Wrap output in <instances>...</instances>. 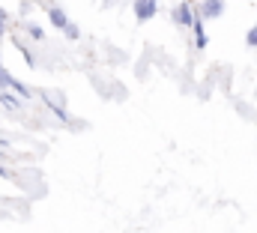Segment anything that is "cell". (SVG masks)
<instances>
[{
  "label": "cell",
  "instance_id": "cell-11",
  "mask_svg": "<svg viewBox=\"0 0 257 233\" xmlns=\"http://www.w3.org/2000/svg\"><path fill=\"white\" fill-rule=\"evenodd\" d=\"M3 21H6V9H0V36H3Z\"/></svg>",
  "mask_w": 257,
  "mask_h": 233
},
{
  "label": "cell",
  "instance_id": "cell-2",
  "mask_svg": "<svg viewBox=\"0 0 257 233\" xmlns=\"http://www.w3.org/2000/svg\"><path fill=\"white\" fill-rule=\"evenodd\" d=\"M156 12H159L156 0H135V18L138 21H150Z\"/></svg>",
  "mask_w": 257,
  "mask_h": 233
},
{
  "label": "cell",
  "instance_id": "cell-9",
  "mask_svg": "<svg viewBox=\"0 0 257 233\" xmlns=\"http://www.w3.org/2000/svg\"><path fill=\"white\" fill-rule=\"evenodd\" d=\"M27 30H30V36H33V39H42V27H36V24H30Z\"/></svg>",
  "mask_w": 257,
  "mask_h": 233
},
{
  "label": "cell",
  "instance_id": "cell-3",
  "mask_svg": "<svg viewBox=\"0 0 257 233\" xmlns=\"http://www.w3.org/2000/svg\"><path fill=\"white\" fill-rule=\"evenodd\" d=\"M224 12V0H206L200 6V18H218Z\"/></svg>",
  "mask_w": 257,
  "mask_h": 233
},
{
  "label": "cell",
  "instance_id": "cell-8",
  "mask_svg": "<svg viewBox=\"0 0 257 233\" xmlns=\"http://www.w3.org/2000/svg\"><path fill=\"white\" fill-rule=\"evenodd\" d=\"M245 42H248L251 48H257V27H251V30H248V36H245Z\"/></svg>",
  "mask_w": 257,
  "mask_h": 233
},
{
  "label": "cell",
  "instance_id": "cell-10",
  "mask_svg": "<svg viewBox=\"0 0 257 233\" xmlns=\"http://www.w3.org/2000/svg\"><path fill=\"white\" fill-rule=\"evenodd\" d=\"M66 36H69V39H78V27H75L72 21H69V27H66Z\"/></svg>",
  "mask_w": 257,
  "mask_h": 233
},
{
  "label": "cell",
  "instance_id": "cell-1",
  "mask_svg": "<svg viewBox=\"0 0 257 233\" xmlns=\"http://www.w3.org/2000/svg\"><path fill=\"white\" fill-rule=\"evenodd\" d=\"M174 24H180V27H192L194 24V12L189 3H180V6H174Z\"/></svg>",
  "mask_w": 257,
  "mask_h": 233
},
{
  "label": "cell",
  "instance_id": "cell-6",
  "mask_svg": "<svg viewBox=\"0 0 257 233\" xmlns=\"http://www.w3.org/2000/svg\"><path fill=\"white\" fill-rule=\"evenodd\" d=\"M194 39H197V45H200V48H203V45H206V33H203V21H200V15H194Z\"/></svg>",
  "mask_w": 257,
  "mask_h": 233
},
{
  "label": "cell",
  "instance_id": "cell-5",
  "mask_svg": "<svg viewBox=\"0 0 257 233\" xmlns=\"http://www.w3.org/2000/svg\"><path fill=\"white\" fill-rule=\"evenodd\" d=\"M48 18H51V24H54V27H60V30L69 27V18H66V12L60 9V6H51V9H48Z\"/></svg>",
  "mask_w": 257,
  "mask_h": 233
},
{
  "label": "cell",
  "instance_id": "cell-7",
  "mask_svg": "<svg viewBox=\"0 0 257 233\" xmlns=\"http://www.w3.org/2000/svg\"><path fill=\"white\" fill-rule=\"evenodd\" d=\"M0 102H3V105H6V108H12V111H15V108H18V99H12V96H6V93H3V96H0Z\"/></svg>",
  "mask_w": 257,
  "mask_h": 233
},
{
  "label": "cell",
  "instance_id": "cell-4",
  "mask_svg": "<svg viewBox=\"0 0 257 233\" xmlns=\"http://www.w3.org/2000/svg\"><path fill=\"white\" fill-rule=\"evenodd\" d=\"M6 87H12V90H18L21 96H27V87H24V84H18L6 69H0V90H6Z\"/></svg>",
  "mask_w": 257,
  "mask_h": 233
},
{
  "label": "cell",
  "instance_id": "cell-12",
  "mask_svg": "<svg viewBox=\"0 0 257 233\" xmlns=\"http://www.w3.org/2000/svg\"><path fill=\"white\" fill-rule=\"evenodd\" d=\"M0 69H3V63H0Z\"/></svg>",
  "mask_w": 257,
  "mask_h": 233
}]
</instances>
